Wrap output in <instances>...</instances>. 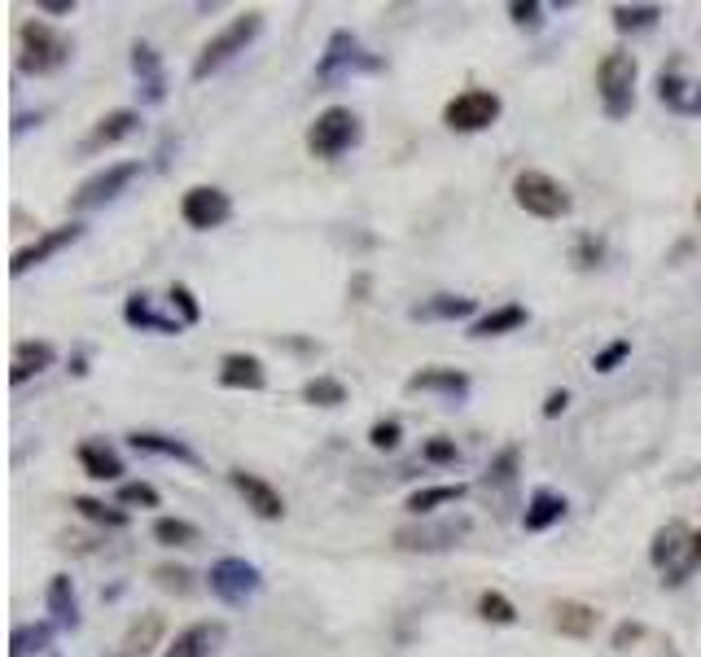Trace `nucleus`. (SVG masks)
<instances>
[{
    "label": "nucleus",
    "instance_id": "nucleus-8",
    "mask_svg": "<svg viewBox=\"0 0 701 657\" xmlns=\"http://www.w3.org/2000/svg\"><path fill=\"white\" fill-rule=\"evenodd\" d=\"M504 114V101H500V92H491V88H465L461 97H452L443 106V123L452 132H487L491 123H496Z\"/></svg>",
    "mask_w": 701,
    "mask_h": 657
},
{
    "label": "nucleus",
    "instance_id": "nucleus-31",
    "mask_svg": "<svg viewBox=\"0 0 701 657\" xmlns=\"http://www.w3.org/2000/svg\"><path fill=\"white\" fill-rule=\"evenodd\" d=\"M154 539L163 548H198L202 544V530L185 522V517H158L154 522Z\"/></svg>",
    "mask_w": 701,
    "mask_h": 657
},
{
    "label": "nucleus",
    "instance_id": "nucleus-30",
    "mask_svg": "<svg viewBox=\"0 0 701 657\" xmlns=\"http://www.w3.org/2000/svg\"><path fill=\"white\" fill-rule=\"evenodd\" d=\"M465 482H443V487H421V491H412L408 495V504L404 509L412 513V517H425V513H434V509H443V504H456V500H465Z\"/></svg>",
    "mask_w": 701,
    "mask_h": 657
},
{
    "label": "nucleus",
    "instance_id": "nucleus-1",
    "mask_svg": "<svg viewBox=\"0 0 701 657\" xmlns=\"http://www.w3.org/2000/svg\"><path fill=\"white\" fill-rule=\"evenodd\" d=\"M71 57H75V44H71L66 31H57V27H49V22H40V18L18 22V31H14V66H18V75H31V79L57 75Z\"/></svg>",
    "mask_w": 701,
    "mask_h": 657
},
{
    "label": "nucleus",
    "instance_id": "nucleus-24",
    "mask_svg": "<svg viewBox=\"0 0 701 657\" xmlns=\"http://www.w3.org/2000/svg\"><path fill=\"white\" fill-rule=\"evenodd\" d=\"M44 605H49V614H53L57 627H66V631L79 627V596H75L71 574H53L49 592H44Z\"/></svg>",
    "mask_w": 701,
    "mask_h": 657
},
{
    "label": "nucleus",
    "instance_id": "nucleus-4",
    "mask_svg": "<svg viewBox=\"0 0 701 657\" xmlns=\"http://www.w3.org/2000/svg\"><path fill=\"white\" fill-rule=\"evenodd\" d=\"M360 136H364L360 114L351 106H329L307 128V149H312V158H320V163H333V158H342L347 149L360 145Z\"/></svg>",
    "mask_w": 701,
    "mask_h": 657
},
{
    "label": "nucleus",
    "instance_id": "nucleus-25",
    "mask_svg": "<svg viewBox=\"0 0 701 657\" xmlns=\"http://www.w3.org/2000/svg\"><path fill=\"white\" fill-rule=\"evenodd\" d=\"M526 320H531V311H526L522 303H504L496 311H482L474 325H469V338H500V333L522 329Z\"/></svg>",
    "mask_w": 701,
    "mask_h": 657
},
{
    "label": "nucleus",
    "instance_id": "nucleus-27",
    "mask_svg": "<svg viewBox=\"0 0 701 657\" xmlns=\"http://www.w3.org/2000/svg\"><path fill=\"white\" fill-rule=\"evenodd\" d=\"M596 609L592 605H583V601H557L553 605V627L561 631V636H570V640H588L592 631H596Z\"/></svg>",
    "mask_w": 701,
    "mask_h": 657
},
{
    "label": "nucleus",
    "instance_id": "nucleus-10",
    "mask_svg": "<svg viewBox=\"0 0 701 657\" xmlns=\"http://www.w3.org/2000/svg\"><path fill=\"white\" fill-rule=\"evenodd\" d=\"M141 176V163H110L106 171H97V176H88L79 189L71 193V211H97V206H106L119 198L128 184Z\"/></svg>",
    "mask_w": 701,
    "mask_h": 657
},
{
    "label": "nucleus",
    "instance_id": "nucleus-29",
    "mask_svg": "<svg viewBox=\"0 0 701 657\" xmlns=\"http://www.w3.org/2000/svg\"><path fill=\"white\" fill-rule=\"evenodd\" d=\"M478 303L474 298H461V294H434V298H425V303H417L408 311L412 320H465V316H474Z\"/></svg>",
    "mask_w": 701,
    "mask_h": 657
},
{
    "label": "nucleus",
    "instance_id": "nucleus-45",
    "mask_svg": "<svg viewBox=\"0 0 701 657\" xmlns=\"http://www.w3.org/2000/svg\"><path fill=\"white\" fill-rule=\"evenodd\" d=\"M601 259H605V246H601V241H596L592 233H583L579 246H574V263H579V268H596Z\"/></svg>",
    "mask_w": 701,
    "mask_h": 657
},
{
    "label": "nucleus",
    "instance_id": "nucleus-21",
    "mask_svg": "<svg viewBox=\"0 0 701 657\" xmlns=\"http://www.w3.org/2000/svg\"><path fill=\"white\" fill-rule=\"evenodd\" d=\"M53 360H57L53 342H36V338L14 342V360H9V382H14V386L31 382V377H36V373H44V368H53Z\"/></svg>",
    "mask_w": 701,
    "mask_h": 657
},
{
    "label": "nucleus",
    "instance_id": "nucleus-22",
    "mask_svg": "<svg viewBox=\"0 0 701 657\" xmlns=\"http://www.w3.org/2000/svg\"><path fill=\"white\" fill-rule=\"evenodd\" d=\"M75 460H79V469H84L88 478H97V482H119V478H123L119 452H114V447H106L101 438H88V443H79Z\"/></svg>",
    "mask_w": 701,
    "mask_h": 657
},
{
    "label": "nucleus",
    "instance_id": "nucleus-19",
    "mask_svg": "<svg viewBox=\"0 0 701 657\" xmlns=\"http://www.w3.org/2000/svg\"><path fill=\"white\" fill-rule=\"evenodd\" d=\"M220 386L224 390H263L268 386V368H263L259 355L228 351L220 360Z\"/></svg>",
    "mask_w": 701,
    "mask_h": 657
},
{
    "label": "nucleus",
    "instance_id": "nucleus-23",
    "mask_svg": "<svg viewBox=\"0 0 701 657\" xmlns=\"http://www.w3.org/2000/svg\"><path fill=\"white\" fill-rule=\"evenodd\" d=\"M128 447L132 452H145V456H167V460H180V465H202L198 452L180 438H167V434H154V430H132L128 434Z\"/></svg>",
    "mask_w": 701,
    "mask_h": 657
},
{
    "label": "nucleus",
    "instance_id": "nucleus-18",
    "mask_svg": "<svg viewBox=\"0 0 701 657\" xmlns=\"http://www.w3.org/2000/svg\"><path fill=\"white\" fill-rule=\"evenodd\" d=\"M408 390L412 395H443L452 403L469 399V377L461 368H421V373L408 377Z\"/></svg>",
    "mask_w": 701,
    "mask_h": 657
},
{
    "label": "nucleus",
    "instance_id": "nucleus-51",
    "mask_svg": "<svg viewBox=\"0 0 701 657\" xmlns=\"http://www.w3.org/2000/svg\"><path fill=\"white\" fill-rule=\"evenodd\" d=\"M697 215H701V202H697Z\"/></svg>",
    "mask_w": 701,
    "mask_h": 657
},
{
    "label": "nucleus",
    "instance_id": "nucleus-46",
    "mask_svg": "<svg viewBox=\"0 0 701 657\" xmlns=\"http://www.w3.org/2000/svg\"><path fill=\"white\" fill-rule=\"evenodd\" d=\"M509 14L517 27H539V14H544V5H535V0H513Z\"/></svg>",
    "mask_w": 701,
    "mask_h": 657
},
{
    "label": "nucleus",
    "instance_id": "nucleus-36",
    "mask_svg": "<svg viewBox=\"0 0 701 657\" xmlns=\"http://www.w3.org/2000/svg\"><path fill=\"white\" fill-rule=\"evenodd\" d=\"M478 618L482 622H496V627H513V622H517V605L504 592H482L478 596Z\"/></svg>",
    "mask_w": 701,
    "mask_h": 657
},
{
    "label": "nucleus",
    "instance_id": "nucleus-35",
    "mask_svg": "<svg viewBox=\"0 0 701 657\" xmlns=\"http://www.w3.org/2000/svg\"><path fill=\"white\" fill-rule=\"evenodd\" d=\"M71 509H75L79 517H88V522H97V526H110V530H123V526H128V509H106V504L93 500V495H75Z\"/></svg>",
    "mask_w": 701,
    "mask_h": 657
},
{
    "label": "nucleus",
    "instance_id": "nucleus-50",
    "mask_svg": "<svg viewBox=\"0 0 701 657\" xmlns=\"http://www.w3.org/2000/svg\"><path fill=\"white\" fill-rule=\"evenodd\" d=\"M693 114H701V84H697V92H693Z\"/></svg>",
    "mask_w": 701,
    "mask_h": 657
},
{
    "label": "nucleus",
    "instance_id": "nucleus-15",
    "mask_svg": "<svg viewBox=\"0 0 701 657\" xmlns=\"http://www.w3.org/2000/svg\"><path fill=\"white\" fill-rule=\"evenodd\" d=\"M228 636L224 622H193L163 649V657H215Z\"/></svg>",
    "mask_w": 701,
    "mask_h": 657
},
{
    "label": "nucleus",
    "instance_id": "nucleus-43",
    "mask_svg": "<svg viewBox=\"0 0 701 657\" xmlns=\"http://www.w3.org/2000/svg\"><path fill=\"white\" fill-rule=\"evenodd\" d=\"M399 438H404V425H399L395 417H390V421H373V425H369V443L377 447V452H395Z\"/></svg>",
    "mask_w": 701,
    "mask_h": 657
},
{
    "label": "nucleus",
    "instance_id": "nucleus-34",
    "mask_svg": "<svg viewBox=\"0 0 701 657\" xmlns=\"http://www.w3.org/2000/svg\"><path fill=\"white\" fill-rule=\"evenodd\" d=\"M53 627L57 622H22V627H14V657L44 653L53 644Z\"/></svg>",
    "mask_w": 701,
    "mask_h": 657
},
{
    "label": "nucleus",
    "instance_id": "nucleus-28",
    "mask_svg": "<svg viewBox=\"0 0 701 657\" xmlns=\"http://www.w3.org/2000/svg\"><path fill=\"white\" fill-rule=\"evenodd\" d=\"M123 320H128V329H141V333H180V329H185L180 320L158 316L154 303H149V294H128V303H123Z\"/></svg>",
    "mask_w": 701,
    "mask_h": 657
},
{
    "label": "nucleus",
    "instance_id": "nucleus-47",
    "mask_svg": "<svg viewBox=\"0 0 701 657\" xmlns=\"http://www.w3.org/2000/svg\"><path fill=\"white\" fill-rule=\"evenodd\" d=\"M566 408H570V395H566V390H548V399H544V417L553 421V417H561Z\"/></svg>",
    "mask_w": 701,
    "mask_h": 657
},
{
    "label": "nucleus",
    "instance_id": "nucleus-48",
    "mask_svg": "<svg viewBox=\"0 0 701 657\" xmlns=\"http://www.w3.org/2000/svg\"><path fill=\"white\" fill-rule=\"evenodd\" d=\"M640 636H645V627H640V622H623V627L614 631V649H623L627 640H640Z\"/></svg>",
    "mask_w": 701,
    "mask_h": 657
},
{
    "label": "nucleus",
    "instance_id": "nucleus-42",
    "mask_svg": "<svg viewBox=\"0 0 701 657\" xmlns=\"http://www.w3.org/2000/svg\"><path fill=\"white\" fill-rule=\"evenodd\" d=\"M513 478H517V447H504L487 469V487L491 482H496V487H513Z\"/></svg>",
    "mask_w": 701,
    "mask_h": 657
},
{
    "label": "nucleus",
    "instance_id": "nucleus-9",
    "mask_svg": "<svg viewBox=\"0 0 701 657\" xmlns=\"http://www.w3.org/2000/svg\"><path fill=\"white\" fill-rule=\"evenodd\" d=\"M474 530L469 517H447V522H417V526H399L395 530V548L399 552H443L456 548L461 539Z\"/></svg>",
    "mask_w": 701,
    "mask_h": 657
},
{
    "label": "nucleus",
    "instance_id": "nucleus-14",
    "mask_svg": "<svg viewBox=\"0 0 701 657\" xmlns=\"http://www.w3.org/2000/svg\"><path fill=\"white\" fill-rule=\"evenodd\" d=\"M141 128V110H110V114H101V119L93 123V132L79 141V154H101V149H110V145H119V141H128V136Z\"/></svg>",
    "mask_w": 701,
    "mask_h": 657
},
{
    "label": "nucleus",
    "instance_id": "nucleus-33",
    "mask_svg": "<svg viewBox=\"0 0 701 657\" xmlns=\"http://www.w3.org/2000/svg\"><path fill=\"white\" fill-rule=\"evenodd\" d=\"M666 14L662 5H614V27L623 36H636V31H653L658 18Z\"/></svg>",
    "mask_w": 701,
    "mask_h": 657
},
{
    "label": "nucleus",
    "instance_id": "nucleus-16",
    "mask_svg": "<svg viewBox=\"0 0 701 657\" xmlns=\"http://www.w3.org/2000/svg\"><path fill=\"white\" fill-rule=\"evenodd\" d=\"M566 495L553 491V487H535L531 500H526V513H522V530L526 535H544V530H553L561 517H566Z\"/></svg>",
    "mask_w": 701,
    "mask_h": 657
},
{
    "label": "nucleus",
    "instance_id": "nucleus-13",
    "mask_svg": "<svg viewBox=\"0 0 701 657\" xmlns=\"http://www.w3.org/2000/svg\"><path fill=\"white\" fill-rule=\"evenodd\" d=\"M228 482H233V491L246 500V509L255 517H263V522H281V517H285V500H281V491L272 487L268 478L246 474V469H233Z\"/></svg>",
    "mask_w": 701,
    "mask_h": 657
},
{
    "label": "nucleus",
    "instance_id": "nucleus-5",
    "mask_svg": "<svg viewBox=\"0 0 701 657\" xmlns=\"http://www.w3.org/2000/svg\"><path fill=\"white\" fill-rule=\"evenodd\" d=\"M513 202L535 219H566L570 206H574L566 184L553 180L548 171H535V167H526V171L513 176Z\"/></svg>",
    "mask_w": 701,
    "mask_h": 657
},
{
    "label": "nucleus",
    "instance_id": "nucleus-17",
    "mask_svg": "<svg viewBox=\"0 0 701 657\" xmlns=\"http://www.w3.org/2000/svg\"><path fill=\"white\" fill-rule=\"evenodd\" d=\"M132 71L145 88V106H163L167 101V75H163V57H158L154 44H145V40L132 44Z\"/></svg>",
    "mask_w": 701,
    "mask_h": 657
},
{
    "label": "nucleus",
    "instance_id": "nucleus-7",
    "mask_svg": "<svg viewBox=\"0 0 701 657\" xmlns=\"http://www.w3.org/2000/svg\"><path fill=\"white\" fill-rule=\"evenodd\" d=\"M206 583H211V596H220L224 605H246L263 592V574L246 557H220L206 574Z\"/></svg>",
    "mask_w": 701,
    "mask_h": 657
},
{
    "label": "nucleus",
    "instance_id": "nucleus-11",
    "mask_svg": "<svg viewBox=\"0 0 701 657\" xmlns=\"http://www.w3.org/2000/svg\"><path fill=\"white\" fill-rule=\"evenodd\" d=\"M180 219L189 228H198V233H211V228L233 219V198L224 189H215V184H193L185 198H180Z\"/></svg>",
    "mask_w": 701,
    "mask_h": 657
},
{
    "label": "nucleus",
    "instance_id": "nucleus-44",
    "mask_svg": "<svg viewBox=\"0 0 701 657\" xmlns=\"http://www.w3.org/2000/svg\"><path fill=\"white\" fill-rule=\"evenodd\" d=\"M627 355H631V342H627V338H618V342H609L605 351H596V360H592V368H596V373H614V368L623 364Z\"/></svg>",
    "mask_w": 701,
    "mask_h": 657
},
{
    "label": "nucleus",
    "instance_id": "nucleus-39",
    "mask_svg": "<svg viewBox=\"0 0 701 657\" xmlns=\"http://www.w3.org/2000/svg\"><path fill=\"white\" fill-rule=\"evenodd\" d=\"M154 583L163 587V592L189 596L193 592V570H185V566H154Z\"/></svg>",
    "mask_w": 701,
    "mask_h": 657
},
{
    "label": "nucleus",
    "instance_id": "nucleus-32",
    "mask_svg": "<svg viewBox=\"0 0 701 657\" xmlns=\"http://www.w3.org/2000/svg\"><path fill=\"white\" fill-rule=\"evenodd\" d=\"M298 395H303V403H312V408H342V403H347V386H342L338 377L320 373V377H307Z\"/></svg>",
    "mask_w": 701,
    "mask_h": 657
},
{
    "label": "nucleus",
    "instance_id": "nucleus-26",
    "mask_svg": "<svg viewBox=\"0 0 701 657\" xmlns=\"http://www.w3.org/2000/svg\"><path fill=\"white\" fill-rule=\"evenodd\" d=\"M158 640H163V614H141L128 631H123L114 657H145L149 649H158Z\"/></svg>",
    "mask_w": 701,
    "mask_h": 657
},
{
    "label": "nucleus",
    "instance_id": "nucleus-12",
    "mask_svg": "<svg viewBox=\"0 0 701 657\" xmlns=\"http://www.w3.org/2000/svg\"><path fill=\"white\" fill-rule=\"evenodd\" d=\"M84 237V224H57V228H44V233L31 241V246H22L18 255H14V263H9V272L14 276H27L31 268H40V263H49L53 255H62L66 246H75V241Z\"/></svg>",
    "mask_w": 701,
    "mask_h": 657
},
{
    "label": "nucleus",
    "instance_id": "nucleus-38",
    "mask_svg": "<svg viewBox=\"0 0 701 657\" xmlns=\"http://www.w3.org/2000/svg\"><path fill=\"white\" fill-rule=\"evenodd\" d=\"M701 570V530H693V539H688V552H684V561H680V566H675L671 574H666V587H680V583H688V579H693V574Z\"/></svg>",
    "mask_w": 701,
    "mask_h": 657
},
{
    "label": "nucleus",
    "instance_id": "nucleus-2",
    "mask_svg": "<svg viewBox=\"0 0 701 657\" xmlns=\"http://www.w3.org/2000/svg\"><path fill=\"white\" fill-rule=\"evenodd\" d=\"M259 31H263V14H259V9H246V14H237V18L220 31V36H211V40L202 44V53L193 57V71H189V75L202 84V79H211L215 71H224V66L233 62L237 53H246L250 44L259 40Z\"/></svg>",
    "mask_w": 701,
    "mask_h": 657
},
{
    "label": "nucleus",
    "instance_id": "nucleus-41",
    "mask_svg": "<svg viewBox=\"0 0 701 657\" xmlns=\"http://www.w3.org/2000/svg\"><path fill=\"white\" fill-rule=\"evenodd\" d=\"M421 460H430V465H456V460H461V447H456V438H425Z\"/></svg>",
    "mask_w": 701,
    "mask_h": 657
},
{
    "label": "nucleus",
    "instance_id": "nucleus-20",
    "mask_svg": "<svg viewBox=\"0 0 701 657\" xmlns=\"http://www.w3.org/2000/svg\"><path fill=\"white\" fill-rule=\"evenodd\" d=\"M688 539H693V530H688L684 522H666L658 535H653V544H649V561H653V566H658L662 574H671V570L684 561Z\"/></svg>",
    "mask_w": 701,
    "mask_h": 657
},
{
    "label": "nucleus",
    "instance_id": "nucleus-49",
    "mask_svg": "<svg viewBox=\"0 0 701 657\" xmlns=\"http://www.w3.org/2000/svg\"><path fill=\"white\" fill-rule=\"evenodd\" d=\"M36 9L40 14H75V0H36Z\"/></svg>",
    "mask_w": 701,
    "mask_h": 657
},
{
    "label": "nucleus",
    "instance_id": "nucleus-3",
    "mask_svg": "<svg viewBox=\"0 0 701 657\" xmlns=\"http://www.w3.org/2000/svg\"><path fill=\"white\" fill-rule=\"evenodd\" d=\"M636 57L631 53H605L596 66V97H601L605 119H627L636 110Z\"/></svg>",
    "mask_w": 701,
    "mask_h": 657
},
{
    "label": "nucleus",
    "instance_id": "nucleus-6",
    "mask_svg": "<svg viewBox=\"0 0 701 657\" xmlns=\"http://www.w3.org/2000/svg\"><path fill=\"white\" fill-rule=\"evenodd\" d=\"M355 71H382V62L364 53V44L355 40L351 31H333L325 53H320V62H316V84L333 88V84H342V79H351Z\"/></svg>",
    "mask_w": 701,
    "mask_h": 657
},
{
    "label": "nucleus",
    "instance_id": "nucleus-40",
    "mask_svg": "<svg viewBox=\"0 0 701 657\" xmlns=\"http://www.w3.org/2000/svg\"><path fill=\"white\" fill-rule=\"evenodd\" d=\"M167 298H171V307L180 311V325H185V329H189V325H198V320H202V307H198V298H193L189 285H180V281H176V285H171V294H167Z\"/></svg>",
    "mask_w": 701,
    "mask_h": 657
},
{
    "label": "nucleus",
    "instance_id": "nucleus-37",
    "mask_svg": "<svg viewBox=\"0 0 701 657\" xmlns=\"http://www.w3.org/2000/svg\"><path fill=\"white\" fill-rule=\"evenodd\" d=\"M163 495L149 482H119V509H158Z\"/></svg>",
    "mask_w": 701,
    "mask_h": 657
}]
</instances>
